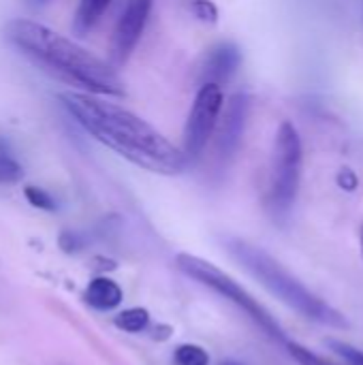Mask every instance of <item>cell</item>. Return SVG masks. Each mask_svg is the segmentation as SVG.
Returning <instances> with one entry per match:
<instances>
[{
  "label": "cell",
  "instance_id": "9c48e42d",
  "mask_svg": "<svg viewBox=\"0 0 363 365\" xmlns=\"http://www.w3.org/2000/svg\"><path fill=\"white\" fill-rule=\"evenodd\" d=\"M242 64V51L235 43H218L214 45L201 64V86L214 83V86H225L240 68Z\"/></svg>",
  "mask_w": 363,
  "mask_h": 365
},
{
  "label": "cell",
  "instance_id": "44dd1931",
  "mask_svg": "<svg viewBox=\"0 0 363 365\" xmlns=\"http://www.w3.org/2000/svg\"><path fill=\"white\" fill-rule=\"evenodd\" d=\"M220 365H240V364H235V361H223Z\"/></svg>",
  "mask_w": 363,
  "mask_h": 365
},
{
  "label": "cell",
  "instance_id": "5bb4252c",
  "mask_svg": "<svg viewBox=\"0 0 363 365\" xmlns=\"http://www.w3.org/2000/svg\"><path fill=\"white\" fill-rule=\"evenodd\" d=\"M24 175L19 163L6 152V150H0V184H15L19 182Z\"/></svg>",
  "mask_w": 363,
  "mask_h": 365
},
{
  "label": "cell",
  "instance_id": "7a4b0ae2",
  "mask_svg": "<svg viewBox=\"0 0 363 365\" xmlns=\"http://www.w3.org/2000/svg\"><path fill=\"white\" fill-rule=\"evenodd\" d=\"M2 32L6 43L15 47L28 62L58 81L77 88L79 92L98 96L126 94L124 81L113 64L101 60L53 28L28 17H17L9 19Z\"/></svg>",
  "mask_w": 363,
  "mask_h": 365
},
{
  "label": "cell",
  "instance_id": "52a82bcc",
  "mask_svg": "<svg viewBox=\"0 0 363 365\" xmlns=\"http://www.w3.org/2000/svg\"><path fill=\"white\" fill-rule=\"evenodd\" d=\"M152 0H128L111 34V60L113 64H124L135 51L143 28L148 24Z\"/></svg>",
  "mask_w": 363,
  "mask_h": 365
},
{
  "label": "cell",
  "instance_id": "603a6c76",
  "mask_svg": "<svg viewBox=\"0 0 363 365\" xmlns=\"http://www.w3.org/2000/svg\"><path fill=\"white\" fill-rule=\"evenodd\" d=\"M39 2H45V0H39Z\"/></svg>",
  "mask_w": 363,
  "mask_h": 365
},
{
  "label": "cell",
  "instance_id": "5b68a950",
  "mask_svg": "<svg viewBox=\"0 0 363 365\" xmlns=\"http://www.w3.org/2000/svg\"><path fill=\"white\" fill-rule=\"evenodd\" d=\"M302 178V139L297 128L291 122H282L276 133L274 143V163L267 203L276 218H282L291 212Z\"/></svg>",
  "mask_w": 363,
  "mask_h": 365
},
{
  "label": "cell",
  "instance_id": "ba28073f",
  "mask_svg": "<svg viewBox=\"0 0 363 365\" xmlns=\"http://www.w3.org/2000/svg\"><path fill=\"white\" fill-rule=\"evenodd\" d=\"M246 118H248V96L235 94L223 109V122L216 135V150L220 158H231L237 152L244 137Z\"/></svg>",
  "mask_w": 363,
  "mask_h": 365
},
{
  "label": "cell",
  "instance_id": "4fadbf2b",
  "mask_svg": "<svg viewBox=\"0 0 363 365\" xmlns=\"http://www.w3.org/2000/svg\"><path fill=\"white\" fill-rule=\"evenodd\" d=\"M173 364L175 365H208L210 355L205 349L197 344H180L173 353Z\"/></svg>",
  "mask_w": 363,
  "mask_h": 365
},
{
  "label": "cell",
  "instance_id": "6da1fadb",
  "mask_svg": "<svg viewBox=\"0 0 363 365\" xmlns=\"http://www.w3.org/2000/svg\"><path fill=\"white\" fill-rule=\"evenodd\" d=\"M60 101L86 133L135 167L158 175H180L190 163L182 145H173L150 122L105 96L66 90Z\"/></svg>",
  "mask_w": 363,
  "mask_h": 365
},
{
  "label": "cell",
  "instance_id": "e0dca14e",
  "mask_svg": "<svg viewBox=\"0 0 363 365\" xmlns=\"http://www.w3.org/2000/svg\"><path fill=\"white\" fill-rule=\"evenodd\" d=\"M190 11L201 21H208V24L218 21V9H216V4L212 0H190Z\"/></svg>",
  "mask_w": 363,
  "mask_h": 365
},
{
  "label": "cell",
  "instance_id": "d6986e66",
  "mask_svg": "<svg viewBox=\"0 0 363 365\" xmlns=\"http://www.w3.org/2000/svg\"><path fill=\"white\" fill-rule=\"evenodd\" d=\"M336 180H338V186H340L342 190H347V192H353V190L357 188V184H359V180H357L355 171H353V169H349V167L340 169Z\"/></svg>",
  "mask_w": 363,
  "mask_h": 365
},
{
  "label": "cell",
  "instance_id": "7c38bea8",
  "mask_svg": "<svg viewBox=\"0 0 363 365\" xmlns=\"http://www.w3.org/2000/svg\"><path fill=\"white\" fill-rule=\"evenodd\" d=\"M148 323H150V312L145 308H128L113 319V325L126 334H139L148 327Z\"/></svg>",
  "mask_w": 363,
  "mask_h": 365
},
{
  "label": "cell",
  "instance_id": "8992f818",
  "mask_svg": "<svg viewBox=\"0 0 363 365\" xmlns=\"http://www.w3.org/2000/svg\"><path fill=\"white\" fill-rule=\"evenodd\" d=\"M223 109H225L223 88L214 83L201 86L190 107V113L186 118L184 135H182V150L190 163L197 160L208 148V141L212 139L218 126Z\"/></svg>",
  "mask_w": 363,
  "mask_h": 365
},
{
  "label": "cell",
  "instance_id": "ffe728a7",
  "mask_svg": "<svg viewBox=\"0 0 363 365\" xmlns=\"http://www.w3.org/2000/svg\"><path fill=\"white\" fill-rule=\"evenodd\" d=\"M60 246L66 250V252H73L75 248H77V242H75V235L73 233H64L62 237H60Z\"/></svg>",
  "mask_w": 363,
  "mask_h": 365
},
{
  "label": "cell",
  "instance_id": "7402d4cb",
  "mask_svg": "<svg viewBox=\"0 0 363 365\" xmlns=\"http://www.w3.org/2000/svg\"><path fill=\"white\" fill-rule=\"evenodd\" d=\"M359 237H362V255H363V225H362V233H359Z\"/></svg>",
  "mask_w": 363,
  "mask_h": 365
},
{
  "label": "cell",
  "instance_id": "9a60e30c",
  "mask_svg": "<svg viewBox=\"0 0 363 365\" xmlns=\"http://www.w3.org/2000/svg\"><path fill=\"white\" fill-rule=\"evenodd\" d=\"M24 195H26L28 203H30L32 207H36V210H43V212H56V210H58L53 197H51L47 190L39 188V186H26V188H24Z\"/></svg>",
  "mask_w": 363,
  "mask_h": 365
},
{
  "label": "cell",
  "instance_id": "277c9868",
  "mask_svg": "<svg viewBox=\"0 0 363 365\" xmlns=\"http://www.w3.org/2000/svg\"><path fill=\"white\" fill-rule=\"evenodd\" d=\"M175 267L186 274L188 278L210 287L212 291H216L218 295H223L225 299H229L231 304H235L240 310H244L270 338L285 342V331L280 329V325L276 323V319L259 304V299H255L240 282H235L229 274H225L223 269H218L214 263L203 261L195 255H178L175 257Z\"/></svg>",
  "mask_w": 363,
  "mask_h": 365
},
{
  "label": "cell",
  "instance_id": "30bf717a",
  "mask_svg": "<svg viewBox=\"0 0 363 365\" xmlns=\"http://www.w3.org/2000/svg\"><path fill=\"white\" fill-rule=\"evenodd\" d=\"M83 299H86L88 306L107 312V310H113V308H118L122 304V289L111 278L98 276L83 291Z\"/></svg>",
  "mask_w": 363,
  "mask_h": 365
},
{
  "label": "cell",
  "instance_id": "2e32d148",
  "mask_svg": "<svg viewBox=\"0 0 363 365\" xmlns=\"http://www.w3.org/2000/svg\"><path fill=\"white\" fill-rule=\"evenodd\" d=\"M289 353L300 365H334L329 364L327 359L319 357L317 353H312L310 349H306L302 344H295V342H289Z\"/></svg>",
  "mask_w": 363,
  "mask_h": 365
},
{
  "label": "cell",
  "instance_id": "8fae6325",
  "mask_svg": "<svg viewBox=\"0 0 363 365\" xmlns=\"http://www.w3.org/2000/svg\"><path fill=\"white\" fill-rule=\"evenodd\" d=\"M109 4L111 0H79L75 9V17H73V30L77 34L90 32L98 24L103 13L109 9Z\"/></svg>",
  "mask_w": 363,
  "mask_h": 365
},
{
  "label": "cell",
  "instance_id": "ac0fdd59",
  "mask_svg": "<svg viewBox=\"0 0 363 365\" xmlns=\"http://www.w3.org/2000/svg\"><path fill=\"white\" fill-rule=\"evenodd\" d=\"M329 346L349 365H363V353L359 349H355L351 344H344V342H338V340H329Z\"/></svg>",
  "mask_w": 363,
  "mask_h": 365
},
{
  "label": "cell",
  "instance_id": "3957f363",
  "mask_svg": "<svg viewBox=\"0 0 363 365\" xmlns=\"http://www.w3.org/2000/svg\"><path fill=\"white\" fill-rule=\"evenodd\" d=\"M227 250L272 295H276L289 308L297 310L302 317H306L310 321H317L321 325H327V327H336V329H347L349 327V321H347V317L342 312H338L327 302H323L321 297L310 293L289 269H285L263 248H259V246H255L250 242H244V240H229Z\"/></svg>",
  "mask_w": 363,
  "mask_h": 365
}]
</instances>
